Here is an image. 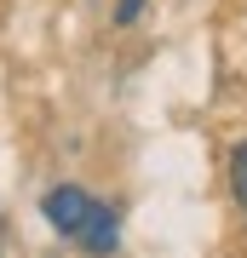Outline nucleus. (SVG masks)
I'll list each match as a JSON object with an SVG mask.
<instances>
[{"mask_svg": "<svg viewBox=\"0 0 247 258\" xmlns=\"http://www.w3.org/2000/svg\"><path fill=\"white\" fill-rule=\"evenodd\" d=\"M230 195H236V207L247 212V138L230 149Z\"/></svg>", "mask_w": 247, "mask_h": 258, "instance_id": "7ed1b4c3", "label": "nucleus"}, {"mask_svg": "<svg viewBox=\"0 0 247 258\" xmlns=\"http://www.w3.org/2000/svg\"><path fill=\"white\" fill-rule=\"evenodd\" d=\"M92 195L86 189H75V184H58V189H46V201H40V212H46V224H52L64 241H81V230H86V218H92Z\"/></svg>", "mask_w": 247, "mask_h": 258, "instance_id": "f257e3e1", "label": "nucleus"}, {"mask_svg": "<svg viewBox=\"0 0 247 258\" xmlns=\"http://www.w3.org/2000/svg\"><path fill=\"white\" fill-rule=\"evenodd\" d=\"M138 12H144V0H121V6H115V23H132Z\"/></svg>", "mask_w": 247, "mask_h": 258, "instance_id": "20e7f679", "label": "nucleus"}, {"mask_svg": "<svg viewBox=\"0 0 247 258\" xmlns=\"http://www.w3.org/2000/svg\"><path fill=\"white\" fill-rule=\"evenodd\" d=\"M115 241H121V218H115L110 207H92V218H86V230H81V247L92 258H110Z\"/></svg>", "mask_w": 247, "mask_h": 258, "instance_id": "f03ea898", "label": "nucleus"}]
</instances>
